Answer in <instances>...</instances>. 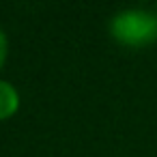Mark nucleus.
I'll use <instances>...</instances> for the list:
<instances>
[{
  "label": "nucleus",
  "instance_id": "2",
  "mask_svg": "<svg viewBox=\"0 0 157 157\" xmlns=\"http://www.w3.org/2000/svg\"><path fill=\"white\" fill-rule=\"evenodd\" d=\"M20 105H22L20 90H17L9 80H2V78H0V123L13 118V116L20 112Z\"/></svg>",
  "mask_w": 157,
  "mask_h": 157
},
{
  "label": "nucleus",
  "instance_id": "1",
  "mask_svg": "<svg viewBox=\"0 0 157 157\" xmlns=\"http://www.w3.org/2000/svg\"><path fill=\"white\" fill-rule=\"evenodd\" d=\"M108 33L123 48H146L157 41V15L146 9H123L110 17Z\"/></svg>",
  "mask_w": 157,
  "mask_h": 157
},
{
  "label": "nucleus",
  "instance_id": "3",
  "mask_svg": "<svg viewBox=\"0 0 157 157\" xmlns=\"http://www.w3.org/2000/svg\"><path fill=\"white\" fill-rule=\"evenodd\" d=\"M7 58H9V37L7 33L0 28V71H2V67L7 65Z\"/></svg>",
  "mask_w": 157,
  "mask_h": 157
},
{
  "label": "nucleus",
  "instance_id": "4",
  "mask_svg": "<svg viewBox=\"0 0 157 157\" xmlns=\"http://www.w3.org/2000/svg\"><path fill=\"white\" fill-rule=\"evenodd\" d=\"M155 15H157V5H155Z\"/></svg>",
  "mask_w": 157,
  "mask_h": 157
}]
</instances>
